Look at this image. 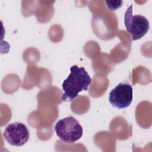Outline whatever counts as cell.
Instances as JSON below:
<instances>
[{"mask_svg": "<svg viewBox=\"0 0 152 152\" xmlns=\"http://www.w3.org/2000/svg\"><path fill=\"white\" fill-rule=\"evenodd\" d=\"M91 78L84 67L74 65L70 67V74L64 81L62 87L64 91L62 100L71 102L83 91L88 90L91 83Z\"/></svg>", "mask_w": 152, "mask_h": 152, "instance_id": "1", "label": "cell"}, {"mask_svg": "<svg viewBox=\"0 0 152 152\" xmlns=\"http://www.w3.org/2000/svg\"><path fill=\"white\" fill-rule=\"evenodd\" d=\"M55 131L59 140L67 144H72L83 135V127L73 116H67L58 121L55 125Z\"/></svg>", "mask_w": 152, "mask_h": 152, "instance_id": "2", "label": "cell"}, {"mask_svg": "<svg viewBox=\"0 0 152 152\" xmlns=\"http://www.w3.org/2000/svg\"><path fill=\"white\" fill-rule=\"evenodd\" d=\"M3 137L10 144L20 147L24 145L30 137V131L26 125L15 122L9 124L5 128Z\"/></svg>", "mask_w": 152, "mask_h": 152, "instance_id": "5", "label": "cell"}, {"mask_svg": "<svg viewBox=\"0 0 152 152\" xmlns=\"http://www.w3.org/2000/svg\"><path fill=\"white\" fill-rule=\"evenodd\" d=\"M124 24L126 30L131 34L133 40L142 37L150 28L149 21L145 17L132 15V4L130 5L125 13Z\"/></svg>", "mask_w": 152, "mask_h": 152, "instance_id": "3", "label": "cell"}, {"mask_svg": "<svg viewBox=\"0 0 152 152\" xmlns=\"http://www.w3.org/2000/svg\"><path fill=\"white\" fill-rule=\"evenodd\" d=\"M106 5L107 8L110 10L111 11H115L118 8H119L122 6V1H106Z\"/></svg>", "mask_w": 152, "mask_h": 152, "instance_id": "6", "label": "cell"}, {"mask_svg": "<svg viewBox=\"0 0 152 152\" xmlns=\"http://www.w3.org/2000/svg\"><path fill=\"white\" fill-rule=\"evenodd\" d=\"M133 99V90L129 81L119 83L109 93V101L115 107L124 109L128 107Z\"/></svg>", "mask_w": 152, "mask_h": 152, "instance_id": "4", "label": "cell"}]
</instances>
